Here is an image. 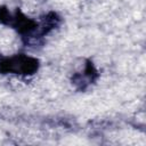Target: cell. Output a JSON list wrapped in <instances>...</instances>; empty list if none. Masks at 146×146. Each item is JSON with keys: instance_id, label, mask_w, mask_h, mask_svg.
<instances>
[{"instance_id": "cell-1", "label": "cell", "mask_w": 146, "mask_h": 146, "mask_svg": "<svg viewBox=\"0 0 146 146\" xmlns=\"http://www.w3.org/2000/svg\"><path fill=\"white\" fill-rule=\"evenodd\" d=\"M0 23L15 30L29 47H36L44 38L41 34L39 22L27 17L19 8L10 10L6 6H0Z\"/></svg>"}, {"instance_id": "cell-2", "label": "cell", "mask_w": 146, "mask_h": 146, "mask_svg": "<svg viewBox=\"0 0 146 146\" xmlns=\"http://www.w3.org/2000/svg\"><path fill=\"white\" fill-rule=\"evenodd\" d=\"M39 67V59L26 54H15L9 56L0 55V74L31 76L38 72Z\"/></svg>"}, {"instance_id": "cell-3", "label": "cell", "mask_w": 146, "mask_h": 146, "mask_svg": "<svg viewBox=\"0 0 146 146\" xmlns=\"http://www.w3.org/2000/svg\"><path fill=\"white\" fill-rule=\"evenodd\" d=\"M98 76H99V73L95 67L94 63L91 60H86L83 70L74 73L71 78V81H72V84L75 87V89L80 91H84L97 81Z\"/></svg>"}]
</instances>
